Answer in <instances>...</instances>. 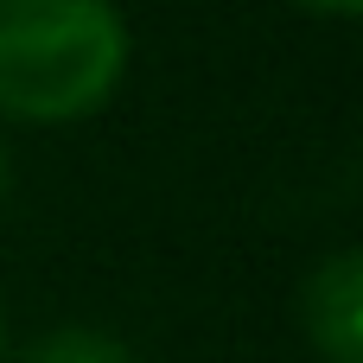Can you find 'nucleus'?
<instances>
[{
    "label": "nucleus",
    "mask_w": 363,
    "mask_h": 363,
    "mask_svg": "<svg viewBox=\"0 0 363 363\" xmlns=\"http://www.w3.org/2000/svg\"><path fill=\"white\" fill-rule=\"evenodd\" d=\"M128 57L115 0H0V121L77 128L115 102Z\"/></svg>",
    "instance_id": "nucleus-1"
},
{
    "label": "nucleus",
    "mask_w": 363,
    "mask_h": 363,
    "mask_svg": "<svg viewBox=\"0 0 363 363\" xmlns=\"http://www.w3.org/2000/svg\"><path fill=\"white\" fill-rule=\"evenodd\" d=\"M6 191H13V153H6V140H0V204H6Z\"/></svg>",
    "instance_id": "nucleus-5"
},
{
    "label": "nucleus",
    "mask_w": 363,
    "mask_h": 363,
    "mask_svg": "<svg viewBox=\"0 0 363 363\" xmlns=\"http://www.w3.org/2000/svg\"><path fill=\"white\" fill-rule=\"evenodd\" d=\"M0 363H6V313H0Z\"/></svg>",
    "instance_id": "nucleus-6"
},
{
    "label": "nucleus",
    "mask_w": 363,
    "mask_h": 363,
    "mask_svg": "<svg viewBox=\"0 0 363 363\" xmlns=\"http://www.w3.org/2000/svg\"><path fill=\"white\" fill-rule=\"evenodd\" d=\"M300 325L319 363H363V255L332 249L300 287Z\"/></svg>",
    "instance_id": "nucleus-2"
},
{
    "label": "nucleus",
    "mask_w": 363,
    "mask_h": 363,
    "mask_svg": "<svg viewBox=\"0 0 363 363\" xmlns=\"http://www.w3.org/2000/svg\"><path fill=\"white\" fill-rule=\"evenodd\" d=\"M19 363H134V351L102 325H57V332L32 338Z\"/></svg>",
    "instance_id": "nucleus-3"
},
{
    "label": "nucleus",
    "mask_w": 363,
    "mask_h": 363,
    "mask_svg": "<svg viewBox=\"0 0 363 363\" xmlns=\"http://www.w3.org/2000/svg\"><path fill=\"white\" fill-rule=\"evenodd\" d=\"M306 13H325V19H357L363 13V0H300Z\"/></svg>",
    "instance_id": "nucleus-4"
}]
</instances>
